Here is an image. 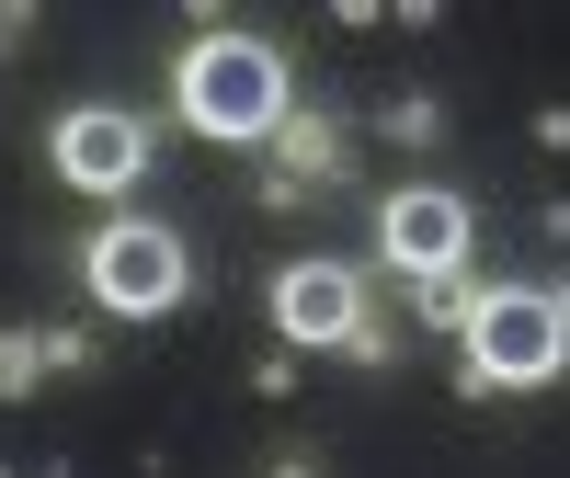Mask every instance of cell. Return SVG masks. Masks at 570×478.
I'll return each mask as SVG.
<instances>
[{"instance_id":"cell-1","label":"cell","mask_w":570,"mask_h":478,"mask_svg":"<svg viewBox=\"0 0 570 478\" xmlns=\"http://www.w3.org/2000/svg\"><path fill=\"white\" fill-rule=\"evenodd\" d=\"M171 103H183L195 137H217V149H274V126L297 114L285 103V46L206 23L195 46H183V69H171Z\"/></svg>"},{"instance_id":"cell-2","label":"cell","mask_w":570,"mask_h":478,"mask_svg":"<svg viewBox=\"0 0 570 478\" xmlns=\"http://www.w3.org/2000/svg\"><path fill=\"white\" fill-rule=\"evenodd\" d=\"M559 365H570L559 297H537V285H491V297H480V330H468V353H456V388H468V399H502V388H548Z\"/></svg>"},{"instance_id":"cell-3","label":"cell","mask_w":570,"mask_h":478,"mask_svg":"<svg viewBox=\"0 0 570 478\" xmlns=\"http://www.w3.org/2000/svg\"><path fill=\"white\" fill-rule=\"evenodd\" d=\"M80 285H91L104 319H171L195 297V251H183V228H160V217H115V228H91Z\"/></svg>"},{"instance_id":"cell-4","label":"cell","mask_w":570,"mask_h":478,"mask_svg":"<svg viewBox=\"0 0 570 478\" xmlns=\"http://www.w3.org/2000/svg\"><path fill=\"white\" fill-rule=\"evenodd\" d=\"M46 171H58L69 195H137V182H149V114L69 103L58 126H46Z\"/></svg>"},{"instance_id":"cell-5","label":"cell","mask_w":570,"mask_h":478,"mask_svg":"<svg viewBox=\"0 0 570 478\" xmlns=\"http://www.w3.org/2000/svg\"><path fill=\"white\" fill-rule=\"evenodd\" d=\"M376 262H389L400 285L468 273V195H445V182H400V195L376 206Z\"/></svg>"},{"instance_id":"cell-6","label":"cell","mask_w":570,"mask_h":478,"mask_svg":"<svg viewBox=\"0 0 570 478\" xmlns=\"http://www.w3.org/2000/svg\"><path fill=\"white\" fill-rule=\"evenodd\" d=\"M274 330H285V353H354L365 342V285L354 262H285L274 273Z\"/></svg>"},{"instance_id":"cell-7","label":"cell","mask_w":570,"mask_h":478,"mask_svg":"<svg viewBox=\"0 0 570 478\" xmlns=\"http://www.w3.org/2000/svg\"><path fill=\"white\" fill-rule=\"evenodd\" d=\"M274 171L297 182V195H308V182H343V171H354L343 114H285V126H274Z\"/></svg>"},{"instance_id":"cell-8","label":"cell","mask_w":570,"mask_h":478,"mask_svg":"<svg viewBox=\"0 0 570 478\" xmlns=\"http://www.w3.org/2000/svg\"><path fill=\"white\" fill-rule=\"evenodd\" d=\"M411 297H422V330H456V342H468V330H480V297H491V285L445 273V285H411Z\"/></svg>"},{"instance_id":"cell-9","label":"cell","mask_w":570,"mask_h":478,"mask_svg":"<svg viewBox=\"0 0 570 478\" xmlns=\"http://www.w3.org/2000/svg\"><path fill=\"white\" fill-rule=\"evenodd\" d=\"M46 376H58V353H46V330H0V399H35Z\"/></svg>"},{"instance_id":"cell-10","label":"cell","mask_w":570,"mask_h":478,"mask_svg":"<svg viewBox=\"0 0 570 478\" xmlns=\"http://www.w3.org/2000/svg\"><path fill=\"white\" fill-rule=\"evenodd\" d=\"M537 149H570V103H537Z\"/></svg>"},{"instance_id":"cell-11","label":"cell","mask_w":570,"mask_h":478,"mask_svg":"<svg viewBox=\"0 0 570 478\" xmlns=\"http://www.w3.org/2000/svg\"><path fill=\"white\" fill-rule=\"evenodd\" d=\"M263 478H320V456H308V445H274V467H263Z\"/></svg>"},{"instance_id":"cell-12","label":"cell","mask_w":570,"mask_h":478,"mask_svg":"<svg viewBox=\"0 0 570 478\" xmlns=\"http://www.w3.org/2000/svg\"><path fill=\"white\" fill-rule=\"evenodd\" d=\"M12 34H23V12H12V0H0V46H12Z\"/></svg>"},{"instance_id":"cell-13","label":"cell","mask_w":570,"mask_h":478,"mask_svg":"<svg viewBox=\"0 0 570 478\" xmlns=\"http://www.w3.org/2000/svg\"><path fill=\"white\" fill-rule=\"evenodd\" d=\"M559 319H570V285H559Z\"/></svg>"},{"instance_id":"cell-14","label":"cell","mask_w":570,"mask_h":478,"mask_svg":"<svg viewBox=\"0 0 570 478\" xmlns=\"http://www.w3.org/2000/svg\"><path fill=\"white\" fill-rule=\"evenodd\" d=\"M0 478H12V467H0Z\"/></svg>"}]
</instances>
